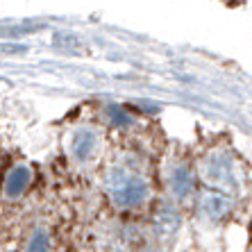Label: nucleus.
<instances>
[{
	"label": "nucleus",
	"instance_id": "nucleus-1",
	"mask_svg": "<svg viewBox=\"0 0 252 252\" xmlns=\"http://www.w3.org/2000/svg\"><path fill=\"white\" fill-rule=\"evenodd\" d=\"M109 193L112 200L118 207H136L141 202H146L148 198V184L141 177H132L125 173H114V177L109 180Z\"/></svg>",
	"mask_w": 252,
	"mask_h": 252
},
{
	"label": "nucleus",
	"instance_id": "nucleus-2",
	"mask_svg": "<svg viewBox=\"0 0 252 252\" xmlns=\"http://www.w3.org/2000/svg\"><path fill=\"white\" fill-rule=\"evenodd\" d=\"M95 143H98V139H95V134L91 129H77L75 136H73V143H70L73 157H75L77 161H87V159L94 155Z\"/></svg>",
	"mask_w": 252,
	"mask_h": 252
},
{
	"label": "nucleus",
	"instance_id": "nucleus-3",
	"mask_svg": "<svg viewBox=\"0 0 252 252\" xmlns=\"http://www.w3.org/2000/svg\"><path fill=\"white\" fill-rule=\"evenodd\" d=\"M30 173L28 166H16L14 170H9V175L5 180V195L7 198H18V195H23V191L28 189L30 184Z\"/></svg>",
	"mask_w": 252,
	"mask_h": 252
},
{
	"label": "nucleus",
	"instance_id": "nucleus-4",
	"mask_svg": "<svg viewBox=\"0 0 252 252\" xmlns=\"http://www.w3.org/2000/svg\"><path fill=\"white\" fill-rule=\"evenodd\" d=\"M193 173H191V168H187V166H177L173 173H170V191H173V195H177V198H187L191 191H193Z\"/></svg>",
	"mask_w": 252,
	"mask_h": 252
},
{
	"label": "nucleus",
	"instance_id": "nucleus-5",
	"mask_svg": "<svg viewBox=\"0 0 252 252\" xmlns=\"http://www.w3.org/2000/svg\"><path fill=\"white\" fill-rule=\"evenodd\" d=\"M200 207H202V211H205L211 220H218V218H223L227 214L229 200L223 193H218V191H209V193H205Z\"/></svg>",
	"mask_w": 252,
	"mask_h": 252
},
{
	"label": "nucleus",
	"instance_id": "nucleus-6",
	"mask_svg": "<svg viewBox=\"0 0 252 252\" xmlns=\"http://www.w3.org/2000/svg\"><path fill=\"white\" fill-rule=\"evenodd\" d=\"M155 227H157L159 234H173L177 227H180V214H177L173 207H161V209L155 214Z\"/></svg>",
	"mask_w": 252,
	"mask_h": 252
},
{
	"label": "nucleus",
	"instance_id": "nucleus-7",
	"mask_svg": "<svg viewBox=\"0 0 252 252\" xmlns=\"http://www.w3.org/2000/svg\"><path fill=\"white\" fill-rule=\"evenodd\" d=\"M107 116H109V121H112L114 127H118V129H125V127L132 125V114H129L125 107L109 105L107 107Z\"/></svg>",
	"mask_w": 252,
	"mask_h": 252
},
{
	"label": "nucleus",
	"instance_id": "nucleus-8",
	"mask_svg": "<svg viewBox=\"0 0 252 252\" xmlns=\"http://www.w3.org/2000/svg\"><path fill=\"white\" fill-rule=\"evenodd\" d=\"M28 252H50V241L43 229H36L34 236L28 243Z\"/></svg>",
	"mask_w": 252,
	"mask_h": 252
}]
</instances>
